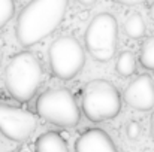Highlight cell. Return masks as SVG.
<instances>
[{
    "label": "cell",
    "instance_id": "cell-4",
    "mask_svg": "<svg viewBox=\"0 0 154 152\" xmlns=\"http://www.w3.org/2000/svg\"><path fill=\"white\" fill-rule=\"evenodd\" d=\"M38 115L57 127L70 128L79 122L81 112L73 94L66 88H51L36 100Z\"/></svg>",
    "mask_w": 154,
    "mask_h": 152
},
{
    "label": "cell",
    "instance_id": "cell-16",
    "mask_svg": "<svg viewBox=\"0 0 154 152\" xmlns=\"http://www.w3.org/2000/svg\"><path fill=\"white\" fill-rule=\"evenodd\" d=\"M118 3H121V4H127V6H133V4H139V3H142V1H145V0H117Z\"/></svg>",
    "mask_w": 154,
    "mask_h": 152
},
{
    "label": "cell",
    "instance_id": "cell-18",
    "mask_svg": "<svg viewBox=\"0 0 154 152\" xmlns=\"http://www.w3.org/2000/svg\"><path fill=\"white\" fill-rule=\"evenodd\" d=\"M150 131H151V137L154 139V113L151 115V122H150Z\"/></svg>",
    "mask_w": 154,
    "mask_h": 152
},
{
    "label": "cell",
    "instance_id": "cell-8",
    "mask_svg": "<svg viewBox=\"0 0 154 152\" xmlns=\"http://www.w3.org/2000/svg\"><path fill=\"white\" fill-rule=\"evenodd\" d=\"M124 101L136 110H150L154 107V82L150 75H141L124 90Z\"/></svg>",
    "mask_w": 154,
    "mask_h": 152
},
{
    "label": "cell",
    "instance_id": "cell-13",
    "mask_svg": "<svg viewBox=\"0 0 154 152\" xmlns=\"http://www.w3.org/2000/svg\"><path fill=\"white\" fill-rule=\"evenodd\" d=\"M139 61L145 69L154 70V36L145 39L142 43L139 51Z\"/></svg>",
    "mask_w": 154,
    "mask_h": 152
},
{
    "label": "cell",
    "instance_id": "cell-10",
    "mask_svg": "<svg viewBox=\"0 0 154 152\" xmlns=\"http://www.w3.org/2000/svg\"><path fill=\"white\" fill-rule=\"evenodd\" d=\"M35 152H69L66 140L55 131L41 134L35 142Z\"/></svg>",
    "mask_w": 154,
    "mask_h": 152
},
{
    "label": "cell",
    "instance_id": "cell-7",
    "mask_svg": "<svg viewBox=\"0 0 154 152\" xmlns=\"http://www.w3.org/2000/svg\"><path fill=\"white\" fill-rule=\"evenodd\" d=\"M38 127V116L26 109L0 103V133L14 142L27 140Z\"/></svg>",
    "mask_w": 154,
    "mask_h": 152
},
{
    "label": "cell",
    "instance_id": "cell-2",
    "mask_svg": "<svg viewBox=\"0 0 154 152\" xmlns=\"http://www.w3.org/2000/svg\"><path fill=\"white\" fill-rule=\"evenodd\" d=\"M41 82L42 66L33 52H18L11 58L5 70V84L8 93L15 100L29 101L38 93Z\"/></svg>",
    "mask_w": 154,
    "mask_h": 152
},
{
    "label": "cell",
    "instance_id": "cell-15",
    "mask_svg": "<svg viewBox=\"0 0 154 152\" xmlns=\"http://www.w3.org/2000/svg\"><path fill=\"white\" fill-rule=\"evenodd\" d=\"M126 134H127L129 139L136 140V139L141 136V125H139L136 121H130V122L126 125Z\"/></svg>",
    "mask_w": 154,
    "mask_h": 152
},
{
    "label": "cell",
    "instance_id": "cell-20",
    "mask_svg": "<svg viewBox=\"0 0 154 152\" xmlns=\"http://www.w3.org/2000/svg\"><path fill=\"white\" fill-rule=\"evenodd\" d=\"M2 60H3V52H2V49H0V64H2Z\"/></svg>",
    "mask_w": 154,
    "mask_h": 152
},
{
    "label": "cell",
    "instance_id": "cell-9",
    "mask_svg": "<svg viewBox=\"0 0 154 152\" xmlns=\"http://www.w3.org/2000/svg\"><path fill=\"white\" fill-rule=\"evenodd\" d=\"M75 152H118V149L105 130L88 128L76 139Z\"/></svg>",
    "mask_w": 154,
    "mask_h": 152
},
{
    "label": "cell",
    "instance_id": "cell-6",
    "mask_svg": "<svg viewBox=\"0 0 154 152\" xmlns=\"http://www.w3.org/2000/svg\"><path fill=\"white\" fill-rule=\"evenodd\" d=\"M52 73L64 81L75 78L84 67L85 52L73 36L57 37L48 48Z\"/></svg>",
    "mask_w": 154,
    "mask_h": 152
},
{
    "label": "cell",
    "instance_id": "cell-19",
    "mask_svg": "<svg viewBox=\"0 0 154 152\" xmlns=\"http://www.w3.org/2000/svg\"><path fill=\"white\" fill-rule=\"evenodd\" d=\"M150 16H151V19L154 21V3L151 4V7H150Z\"/></svg>",
    "mask_w": 154,
    "mask_h": 152
},
{
    "label": "cell",
    "instance_id": "cell-5",
    "mask_svg": "<svg viewBox=\"0 0 154 152\" xmlns=\"http://www.w3.org/2000/svg\"><path fill=\"white\" fill-rule=\"evenodd\" d=\"M85 48L96 61H109L117 51L118 42V24L111 13L96 15L84 36Z\"/></svg>",
    "mask_w": 154,
    "mask_h": 152
},
{
    "label": "cell",
    "instance_id": "cell-12",
    "mask_svg": "<svg viewBox=\"0 0 154 152\" xmlns=\"http://www.w3.org/2000/svg\"><path fill=\"white\" fill-rule=\"evenodd\" d=\"M115 69L121 76H132L136 72V58H135V55L130 51H123L117 58Z\"/></svg>",
    "mask_w": 154,
    "mask_h": 152
},
{
    "label": "cell",
    "instance_id": "cell-1",
    "mask_svg": "<svg viewBox=\"0 0 154 152\" xmlns=\"http://www.w3.org/2000/svg\"><path fill=\"white\" fill-rule=\"evenodd\" d=\"M69 0H32L18 15L15 36L21 46H33L61 24Z\"/></svg>",
    "mask_w": 154,
    "mask_h": 152
},
{
    "label": "cell",
    "instance_id": "cell-21",
    "mask_svg": "<svg viewBox=\"0 0 154 152\" xmlns=\"http://www.w3.org/2000/svg\"><path fill=\"white\" fill-rule=\"evenodd\" d=\"M11 152H21V151H11Z\"/></svg>",
    "mask_w": 154,
    "mask_h": 152
},
{
    "label": "cell",
    "instance_id": "cell-11",
    "mask_svg": "<svg viewBox=\"0 0 154 152\" xmlns=\"http://www.w3.org/2000/svg\"><path fill=\"white\" fill-rule=\"evenodd\" d=\"M124 30H126V34L132 39H139L142 36H145V22L142 19V16L139 13H133L130 15L126 22H124Z\"/></svg>",
    "mask_w": 154,
    "mask_h": 152
},
{
    "label": "cell",
    "instance_id": "cell-14",
    "mask_svg": "<svg viewBox=\"0 0 154 152\" xmlns=\"http://www.w3.org/2000/svg\"><path fill=\"white\" fill-rule=\"evenodd\" d=\"M14 13H15L14 0H0V30L9 22Z\"/></svg>",
    "mask_w": 154,
    "mask_h": 152
},
{
    "label": "cell",
    "instance_id": "cell-17",
    "mask_svg": "<svg viewBox=\"0 0 154 152\" xmlns=\"http://www.w3.org/2000/svg\"><path fill=\"white\" fill-rule=\"evenodd\" d=\"M78 3H81V4H84V6H90V4H94L97 0H76Z\"/></svg>",
    "mask_w": 154,
    "mask_h": 152
},
{
    "label": "cell",
    "instance_id": "cell-3",
    "mask_svg": "<svg viewBox=\"0 0 154 152\" xmlns=\"http://www.w3.org/2000/svg\"><path fill=\"white\" fill-rule=\"evenodd\" d=\"M82 110L93 122L115 118L121 110V97L117 87L106 79L90 81L82 91Z\"/></svg>",
    "mask_w": 154,
    "mask_h": 152
}]
</instances>
